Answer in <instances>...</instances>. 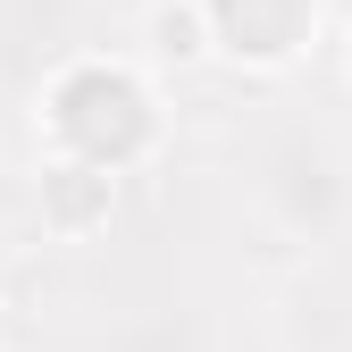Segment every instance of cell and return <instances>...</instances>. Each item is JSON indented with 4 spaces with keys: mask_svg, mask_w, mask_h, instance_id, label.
<instances>
[{
    "mask_svg": "<svg viewBox=\"0 0 352 352\" xmlns=\"http://www.w3.org/2000/svg\"><path fill=\"white\" fill-rule=\"evenodd\" d=\"M59 135H67L84 160H126V151H143L151 109H143V93H135L126 76L84 67V76L59 84Z\"/></svg>",
    "mask_w": 352,
    "mask_h": 352,
    "instance_id": "cell-1",
    "label": "cell"
},
{
    "mask_svg": "<svg viewBox=\"0 0 352 352\" xmlns=\"http://www.w3.org/2000/svg\"><path fill=\"white\" fill-rule=\"evenodd\" d=\"M302 17H311V0H218V34L252 59H285L302 42Z\"/></svg>",
    "mask_w": 352,
    "mask_h": 352,
    "instance_id": "cell-2",
    "label": "cell"
},
{
    "mask_svg": "<svg viewBox=\"0 0 352 352\" xmlns=\"http://www.w3.org/2000/svg\"><path fill=\"white\" fill-rule=\"evenodd\" d=\"M101 201H109V176H101V185H84V168H67L59 185H51V210L67 218V227H84V218H93Z\"/></svg>",
    "mask_w": 352,
    "mask_h": 352,
    "instance_id": "cell-3",
    "label": "cell"
},
{
    "mask_svg": "<svg viewBox=\"0 0 352 352\" xmlns=\"http://www.w3.org/2000/svg\"><path fill=\"white\" fill-rule=\"evenodd\" d=\"M160 51H193V25H185V9H168V17H160Z\"/></svg>",
    "mask_w": 352,
    "mask_h": 352,
    "instance_id": "cell-4",
    "label": "cell"
}]
</instances>
